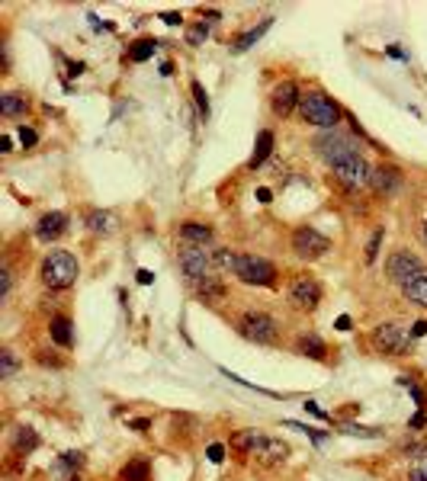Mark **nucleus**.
Returning <instances> with one entry per match:
<instances>
[{
	"label": "nucleus",
	"instance_id": "37998d69",
	"mask_svg": "<svg viewBox=\"0 0 427 481\" xmlns=\"http://www.w3.org/2000/svg\"><path fill=\"white\" fill-rule=\"evenodd\" d=\"M148 427H151V420H145V417L132 420V430H139V433H148Z\"/></svg>",
	"mask_w": 427,
	"mask_h": 481
},
{
	"label": "nucleus",
	"instance_id": "0eeeda50",
	"mask_svg": "<svg viewBox=\"0 0 427 481\" xmlns=\"http://www.w3.org/2000/svg\"><path fill=\"white\" fill-rule=\"evenodd\" d=\"M424 270H427V266L421 263L411 251H395L392 257L385 260V276L392 279L395 286H402V289H405L411 279H418Z\"/></svg>",
	"mask_w": 427,
	"mask_h": 481
},
{
	"label": "nucleus",
	"instance_id": "c9c22d12",
	"mask_svg": "<svg viewBox=\"0 0 427 481\" xmlns=\"http://www.w3.org/2000/svg\"><path fill=\"white\" fill-rule=\"evenodd\" d=\"M408 481H427V459H421L418 465L408 472Z\"/></svg>",
	"mask_w": 427,
	"mask_h": 481
},
{
	"label": "nucleus",
	"instance_id": "cd10ccee",
	"mask_svg": "<svg viewBox=\"0 0 427 481\" xmlns=\"http://www.w3.org/2000/svg\"><path fill=\"white\" fill-rule=\"evenodd\" d=\"M35 446H39V437H35V430L23 427V430L16 433V453H20V456H29Z\"/></svg>",
	"mask_w": 427,
	"mask_h": 481
},
{
	"label": "nucleus",
	"instance_id": "c756f323",
	"mask_svg": "<svg viewBox=\"0 0 427 481\" xmlns=\"http://www.w3.org/2000/svg\"><path fill=\"white\" fill-rule=\"evenodd\" d=\"M206 39H209V23L199 20L197 26H189V29H187V42H189V45H203Z\"/></svg>",
	"mask_w": 427,
	"mask_h": 481
},
{
	"label": "nucleus",
	"instance_id": "f704fd0d",
	"mask_svg": "<svg viewBox=\"0 0 427 481\" xmlns=\"http://www.w3.org/2000/svg\"><path fill=\"white\" fill-rule=\"evenodd\" d=\"M10 286H13V273L4 266V273H0V299H7L10 295Z\"/></svg>",
	"mask_w": 427,
	"mask_h": 481
},
{
	"label": "nucleus",
	"instance_id": "5701e85b",
	"mask_svg": "<svg viewBox=\"0 0 427 481\" xmlns=\"http://www.w3.org/2000/svg\"><path fill=\"white\" fill-rule=\"evenodd\" d=\"M270 23H274V16H267V20L260 23L257 29H247V32H241L238 39H235V42H231V49H235V52H247V49H251V45H254V42H257V39H260V35H264L267 29H270Z\"/></svg>",
	"mask_w": 427,
	"mask_h": 481
},
{
	"label": "nucleus",
	"instance_id": "8fccbe9b",
	"mask_svg": "<svg viewBox=\"0 0 427 481\" xmlns=\"http://www.w3.org/2000/svg\"><path fill=\"white\" fill-rule=\"evenodd\" d=\"M10 145H13V141H10L7 135H4V138H0V151H4V154H7V151H13V148H10Z\"/></svg>",
	"mask_w": 427,
	"mask_h": 481
},
{
	"label": "nucleus",
	"instance_id": "1a4fd4ad",
	"mask_svg": "<svg viewBox=\"0 0 427 481\" xmlns=\"http://www.w3.org/2000/svg\"><path fill=\"white\" fill-rule=\"evenodd\" d=\"M373 343H376L379 353H389V356H405L411 350V334L399 328V324H379L373 331Z\"/></svg>",
	"mask_w": 427,
	"mask_h": 481
},
{
	"label": "nucleus",
	"instance_id": "58836bf2",
	"mask_svg": "<svg viewBox=\"0 0 427 481\" xmlns=\"http://www.w3.org/2000/svg\"><path fill=\"white\" fill-rule=\"evenodd\" d=\"M20 141H23V145H26V148H33V145H35V141H39V135H35V132H33V129L20 126Z\"/></svg>",
	"mask_w": 427,
	"mask_h": 481
},
{
	"label": "nucleus",
	"instance_id": "a19ab883",
	"mask_svg": "<svg viewBox=\"0 0 427 481\" xmlns=\"http://www.w3.org/2000/svg\"><path fill=\"white\" fill-rule=\"evenodd\" d=\"M424 424H427V414H424V411H418V414L411 417V424H408V427H411V430H421Z\"/></svg>",
	"mask_w": 427,
	"mask_h": 481
},
{
	"label": "nucleus",
	"instance_id": "f3484780",
	"mask_svg": "<svg viewBox=\"0 0 427 481\" xmlns=\"http://www.w3.org/2000/svg\"><path fill=\"white\" fill-rule=\"evenodd\" d=\"M180 237H183V244H199L206 247L212 241V228L203 222H183L180 225Z\"/></svg>",
	"mask_w": 427,
	"mask_h": 481
},
{
	"label": "nucleus",
	"instance_id": "bb28decb",
	"mask_svg": "<svg viewBox=\"0 0 427 481\" xmlns=\"http://www.w3.org/2000/svg\"><path fill=\"white\" fill-rule=\"evenodd\" d=\"M119 481H151V468H148V462L135 459L119 472Z\"/></svg>",
	"mask_w": 427,
	"mask_h": 481
},
{
	"label": "nucleus",
	"instance_id": "4be33fe9",
	"mask_svg": "<svg viewBox=\"0 0 427 481\" xmlns=\"http://www.w3.org/2000/svg\"><path fill=\"white\" fill-rule=\"evenodd\" d=\"M52 340H55L58 347H71V343H74V331H71V321L64 318V314L52 318Z\"/></svg>",
	"mask_w": 427,
	"mask_h": 481
},
{
	"label": "nucleus",
	"instance_id": "c85d7f7f",
	"mask_svg": "<svg viewBox=\"0 0 427 481\" xmlns=\"http://www.w3.org/2000/svg\"><path fill=\"white\" fill-rule=\"evenodd\" d=\"M212 266L235 273V266H238V254H235V251H216V254H212Z\"/></svg>",
	"mask_w": 427,
	"mask_h": 481
},
{
	"label": "nucleus",
	"instance_id": "412c9836",
	"mask_svg": "<svg viewBox=\"0 0 427 481\" xmlns=\"http://www.w3.org/2000/svg\"><path fill=\"white\" fill-rule=\"evenodd\" d=\"M402 295H405L408 302H414V305H421V308H427V270L421 273L418 279H411L405 289H402Z\"/></svg>",
	"mask_w": 427,
	"mask_h": 481
},
{
	"label": "nucleus",
	"instance_id": "72a5a7b5",
	"mask_svg": "<svg viewBox=\"0 0 427 481\" xmlns=\"http://www.w3.org/2000/svg\"><path fill=\"white\" fill-rule=\"evenodd\" d=\"M193 100H197V106H199V112H203V119L209 116V100H206V90H203V84H199V81H193Z\"/></svg>",
	"mask_w": 427,
	"mask_h": 481
},
{
	"label": "nucleus",
	"instance_id": "7c9ffc66",
	"mask_svg": "<svg viewBox=\"0 0 427 481\" xmlns=\"http://www.w3.org/2000/svg\"><path fill=\"white\" fill-rule=\"evenodd\" d=\"M341 430H344V433H351V437H370V439L382 437V433H379L376 427H360V424H341Z\"/></svg>",
	"mask_w": 427,
	"mask_h": 481
},
{
	"label": "nucleus",
	"instance_id": "393cba45",
	"mask_svg": "<svg viewBox=\"0 0 427 481\" xmlns=\"http://www.w3.org/2000/svg\"><path fill=\"white\" fill-rule=\"evenodd\" d=\"M260 443H264V437H260V433H254V430H245V433H238V437L231 439V446L241 449V453H247V456H257Z\"/></svg>",
	"mask_w": 427,
	"mask_h": 481
},
{
	"label": "nucleus",
	"instance_id": "423d86ee",
	"mask_svg": "<svg viewBox=\"0 0 427 481\" xmlns=\"http://www.w3.org/2000/svg\"><path fill=\"white\" fill-rule=\"evenodd\" d=\"M180 270H183V276L197 286V283H203L206 276H212V254L206 251V247H199V244H183V251H180Z\"/></svg>",
	"mask_w": 427,
	"mask_h": 481
},
{
	"label": "nucleus",
	"instance_id": "79ce46f5",
	"mask_svg": "<svg viewBox=\"0 0 427 481\" xmlns=\"http://www.w3.org/2000/svg\"><path fill=\"white\" fill-rule=\"evenodd\" d=\"M135 276H139L141 286H151V283H154V273H151V270H139Z\"/></svg>",
	"mask_w": 427,
	"mask_h": 481
},
{
	"label": "nucleus",
	"instance_id": "9b49d317",
	"mask_svg": "<svg viewBox=\"0 0 427 481\" xmlns=\"http://www.w3.org/2000/svg\"><path fill=\"white\" fill-rule=\"evenodd\" d=\"M289 302H293V308H302V311L318 308V302H322V286H318V279H312V276L293 279V286H289Z\"/></svg>",
	"mask_w": 427,
	"mask_h": 481
},
{
	"label": "nucleus",
	"instance_id": "9d476101",
	"mask_svg": "<svg viewBox=\"0 0 427 481\" xmlns=\"http://www.w3.org/2000/svg\"><path fill=\"white\" fill-rule=\"evenodd\" d=\"M315 151L324 164H337L341 158H347V154L353 151V145H351V138L341 135L337 129H328V132H322L315 138Z\"/></svg>",
	"mask_w": 427,
	"mask_h": 481
},
{
	"label": "nucleus",
	"instance_id": "a878e982",
	"mask_svg": "<svg viewBox=\"0 0 427 481\" xmlns=\"http://www.w3.org/2000/svg\"><path fill=\"white\" fill-rule=\"evenodd\" d=\"M154 52H158L154 39H135V42L129 45V61H148Z\"/></svg>",
	"mask_w": 427,
	"mask_h": 481
},
{
	"label": "nucleus",
	"instance_id": "4468645a",
	"mask_svg": "<svg viewBox=\"0 0 427 481\" xmlns=\"http://www.w3.org/2000/svg\"><path fill=\"white\" fill-rule=\"evenodd\" d=\"M64 231H68V215H64V212H49V215H42L39 225H35L39 241H55V237H62Z\"/></svg>",
	"mask_w": 427,
	"mask_h": 481
},
{
	"label": "nucleus",
	"instance_id": "603ef678",
	"mask_svg": "<svg viewBox=\"0 0 427 481\" xmlns=\"http://www.w3.org/2000/svg\"><path fill=\"white\" fill-rule=\"evenodd\" d=\"M421 234H424V244H427V222H424V231H421Z\"/></svg>",
	"mask_w": 427,
	"mask_h": 481
},
{
	"label": "nucleus",
	"instance_id": "39448f33",
	"mask_svg": "<svg viewBox=\"0 0 427 481\" xmlns=\"http://www.w3.org/2000/svg\"><path fill=\"white\" fill-rule=\"evenodd\" d=\"M235 276H238L241 283H247V286H274L276 266L264 257H254V254H238Z\"/></svg>",
	"mask_w": 427,
	"mask_h": 481
},
{
	"label": "nucleus",
	"instance_id": "b1692460",
	"mask_svg": "<svg viewBox=\"0 0 427 481\" xmlns=\"http://www.w3.org/2000/svg\"><path fill=\"white\" fill-rule=\"evenodd\" d=\"M296 350H299L302 356H312V360H324V353H328V347H324L315 334L299 337V340H296Z\"/></svg>",
	"mask_w": 427,
	"mask_h": 481
},
{
	"label": "nucleus",
	"instance_id": "de8ad7c7",
	"mask_svg": "<svg viewBox=\"0 0 427 481\" xmlns=\"http://www.w3.org/2000/svg\"><path fill=\"white\" fill-rule=\"evenodd\" d=\"M337 331H351V318H347V314H341V318H337Z\"/></svg>",
	"mask_w": 427,
	"mask_h": 481
},
{
	"label": "nucleus",
	"instance_id": "aec40b11",
	"mask_svg": "<svg viewBox=\"0 0 427 481\" xmlns=\"http://www.w3.org/2000/svg\"><path fill=\"white\" fill-rule=\"evenodd\" d=\"M26 97L23 93H13V90H7L4 97H0V116L4 119H10V116H23L26 112Z\"/></svg>",
	"mask_w": 427,
	"mask_h": 481
},
{
	"label": "nucleus",
	"instance_id": "7ed1b4c3",
	"mask_svg": "<svg viewBox=\"0 0 427 481\" xmlns=\"http://www.w3.org/2000/svg\"><path fill=\"white\" fill-rule=\"evenodd\" d=\"M238 331L247 337V340L267 343V347H274V343L280 340V324L264 311H245L238 321Z\"/></svg>",
	"mask_w": 427,
	"mask_h": 481
},
{
	"label": "nucleus",
	"instance_id": "49530a36",
	"mask_svg": "<svg viewBox=\"0 0 427 481\" xmlns=\"http://www.w3.org/2000/svg\"><path fill=\"white\" fill-rule=\"evenodd\" d=\"M68 74H71V77L84 74V64H81V61H71V64H68Z\"/></svg>",
	"mask_w": 427,
	"mask_h": 481
},
{
	"label": "nucleus",
	"instance_id": "dca6fc26",
	"mask_svg": "<svg viewBox=\"0 0 427 481\" xmlns=\"http://www.w3.org/2000/svg\"><path fill=\"white\" fill-rule=\"evenodd\" d=\"M116 225H119V218L112 215V212H106V209H93V212H87V228L93 231V234H112L116 231Z\"/></svg>",
	"mask_w": 427,
	"mask_h": 481
},
{
	"label": "nucleus",
	"instance_id": "ea45409f",
	"mask_svg": "<svg viewBox=\"0 0 427 481\" xmlns=\"http://www.w3.org/2000/svg\"><path fill=\"white\" fill-rule=\"evenodd\" d=\"M206 456H209V462H222L225 459V446L222 443H212V446L206 449Z\"/></svg>",
	"mask_w": 427,
	"mask_h": 481
},
{
	"label": "nucleus",
	"instance_id": "09e8293b",
	"mask_svg": "<svg viewBox=\"0 0 427 481\" xmlns=\"http://www.w3.org/2000/svg\"><path fill=\"white\" fill-rule=\"evenodd\" d=\"M257 199H260V203H270V199H274V193H270V189H257Z\"/></svg>",
	"mask_w": 427,
	"mask_h": 481
},
{
	"label": "nucleus",
	"instance_id": "a18cd8bd",
	"mask_svg": "<svg viewBox=\"0 0 427 481\" xmlns=\"http://www.w3.org/2000/svg\"><path fill=\"white\" fill-rule=\"evenodd\" d=\"M161 20L168 23V26H177V23H180L183 16H180V13H161Z\"/></svg>",
	"mask_w": 427,
	"mask_h": 481
},
{
	"label": "nucleus",
	"instance_id": "e433bc0d",
	"mask_svg": "<svg viewBox=\"0 0 427 481\" xmlns=\"http://www.w3.org/2000/svg\"><path fill=\"white\" fill-rule=\"evenodd\" d=\"M427 453V439H411V443H405V456H421Z\"/></svg>",
	"mask_w": 427,
	"mask_h": 481
},
{
	"label": "nucleus",
	"instance_id": "6e6552de",
	"mask_svg": "<svg viewBox=\"0 0 427 481\" xmlns=\"http://www.w3.org/2000/svg\"><path fill=\"white\" fill-rule=\"evenodd\" d=\"M293 251H296V257H302V260H318L331 251V241L322 231L312 228V225H302V228L293 231Z\"/></svg>",
	"mask_w": 427,
	"mask_h": 481
},
{
	"label": "nucleus",
	"instance_id": "6ab92c4d",
	"mask_svg": "<svg viewBox=\"0 0 427 481\" xmlns=\"http://www.w3.org/2000/svg\"><path fill=\"white\" fill-rule=\"evenodd\" d=\"M270 151H274V132L264 129V132L257 135V145H254V154H251V160H247V167H260V164L270 158Z\"/></svg>",
	"mask_w": 427,
	"mask_h": 481
},
{
	"label": "nucleus",
	"instance_id": "2eb2a0df",
	"mask_svg": "<svg viewBox=\"0 0 427 481\" xmlns=\"http://www.w3.org/2000/svg\"><path fill=\"white\" fill-rule=\"evenodd\" d=\"M197 295L203 302H209V305H218V302L228 295V289H225L222 276H206L203 283H197Z\"/></svg>",
	"mask_w": 427,
	"mask_h": 481
},
{
	"label": "nucleus",
	"instance_id": "ddd939ff",
	"mask_svg": "<svg viewBox=\"0 0 427 481\" xmlns=\"http://www.w3.org/2000/svg\"><path fill=\"white\" fill-rule=\"evenodd\" d=\"M370 186L376 189L379 196H395L402 189V170L392 167V164H379L370 174Z\"/></svg>",
	"mask_w": 427,
	"mask_h": 481
},
{
	"label": "nucleus",
	"instance_id": "a211bd4d",
	"mask_svg": "<svg viewBox=\"0 0 427 481\" xmlns=\"http://www.w3.org/2000/svg\"><path fill=\"white\" fill-rule=\"evenodd\" d=\"M257 456L267 462V465H276V462H283V459L289 456V446H286V443H280V439L264 437V443H260Z\"/></svg>",
	"mask_w": 427,
	"mask_h": 481
},
{
	"label": "nucleus",
	"instance_id": "f03ea898",
	"mask_svg": "<svg viewBox=\"0 0 427 481\" xmlns=\"http://www.w3.org/2000/svg\"><path fill=\"white\" fill-rule=\"evenodd\" d=\"M77 273H81V266H77L74 254L68 251H52L49 257L42 260V283L49 289H68L74 286Z\"/></svg>",
	"mask_w": 427,
	"mask_h": 481
},
{
	"label": "nucleus",
	"instance_id": "f257e3e1",
	"mask_svg": "<svg viewBox=\"0 0 427 481\" xmlns=\"http://www.w3.org/2000/svg\"><path fill=\"white\" fill-rule=\"evenodd\" d=\"M299 112L302 119H305L308 126H315V129H337V122H341V106L334 103V100L328 97V93L322 90H312V93H302L299 100Z\"/></svg>",
	"mask_w": 427,
	"mask_h": 481
},
{
	"label": "nucleus",
	"instance_id": "2f4dec72",
	"mask_svg": "<svg viewBox=\"0 0 427 481\" xmlns=\"http://www.w3.org/2000/svg\"><path fill=\"white\" fill-rule=\"evenodd\" d=\"M379 247H382V228H376V231H373L370 244H366V263H376V257H379Z\"/></svg>",
	"mask_w": 427,
	"mask_h": 481
},
{
	"label": "nucleus",
	"instance_id": "c03bdc74",
	"mask_svg": "<svg viewBox=\"0 0 427 481\" xmlns=\"http://www.w3.org/2000/svg\"><path fill=\"white\" fill-rule=\"evenodd\" d=\"M424 334H427V321H418L411 328V337H424Z\"/></svg>",
	"mask_w": 427,
	"mask_h": 481
},
{
	"label": "nucleus",
	"instance_id": "4c0bfd02",
	"mask_svg": "<svg viewBox=\"0 0 427 481\" xmlns=\"http://www.w3.org/2000/svg\"><path fill=\"white\" fill-rule=\"evenodd\" d=\"M62 462H64L68 468H81V465H84V456H81V453H64Z\"/></svg>",
	"mask_w": 427,
	"mask_h": 481
},
{
	"label": "nucleus",
	"instance_id": "3c124183",
	"mask_svg": "<svg viewBox=\"0 0 427 481\" xmlns=\"http://www.w3.org/2000/svg\"><path fill=\"white\" fill-rule=\"evenodd\" d=\"M161 74H164V77H168V74H174V64H170V61H164V64H161Z\"/></svg>",
	"mask_w": 427,
	"mask_h": 481
},
{
	"label": "nucleus",
	"instance_id": "473e14b6",
	"mask_svg": "<svg viewBox=\"0 0 427 481\" xmlns=\"http://www.w3.org/2000/svg\"><path fill=\"white\" fill-rule=\"evenodd\" d=\"M16 372V356L10 353V350H4L0 353V379H10Z\"/></svg>",
	"mask_w": 427,
	"mask_h": 481
},
{
	"label": "nucleus",
	"instance_id": "20e7f679",
	"mask_svg": "<svg viewBox=\"0 0 427 481\" xmlns=\"http://www.w3.org/2000/svg\"><path fill=\"white\" fill-rule=\"evenodd\" d=\"M331 170H334L337 183H341V186H347V189L366 186V183H370V174H373V167L366 164V158L360 151H351L347 158H341L337 164H331Z\"/></svg>",
	"mask_w": 427,
	"mask_h": 481
},
{
	"label": "nucleus",
	"instance_id": "f8f14e48",
	"mask_svg": "<svg viewBox=\"0 0 427 481\" xmlns=\"http://www.w3.org/2000/svg\"><path fill=\"white\" fill-rule=\"evenodd\" d=\"M302 93H299V84L296 81H283V84L274 87V93H270V109L276 112V116H289V112L299 106Z\"/></svg>",
	"mask_w": 427,
	"mask_h": 481
}]
</instances>
